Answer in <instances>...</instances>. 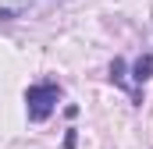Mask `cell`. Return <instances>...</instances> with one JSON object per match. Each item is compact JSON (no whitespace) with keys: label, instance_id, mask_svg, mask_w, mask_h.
I'll use <instances>...</instances> for the list:
<instances>
[{"label":"cell","instance_id":"1","mask_svg":"<svg viewBox=\"0 0 153 149\" xmlns=\"http://www.w3.org/2000/svg\"><path fill=\"white\" fill-rule=\"evenodd\" d=\"M61 103V85L57 82H36L25 89V110H29V121H46L50 114L57 110Z\"/></svg>","mask_w":153,"mask_h":149},{"label":"cell","instance_id":"2","mask_svg":"<svg viewBox=\"0 0 153 149\" xmlns=\"http://www.w3.org/2000/svg\"><path fill=\"white\" fill-rule=\"evenodd\" d=\"M153 78V53H143L139 60H135V68H132V78H128V85H132V100L143 107V85Z\"/></svg>","mask_w":153,"mask_h":149},{"label":"cell","instance_id":"3","mask_svg":"<svg viewBox=\"0 0 153 149\" xmlns=\"http://www.w3.org/2000/svg\"><path fill=\"white\" fill-rule=\"evenodd\" d=\"M36 0H0V21H11V18H22Z\"/></svg>","mask_w":153,"mask_h":149}]
</instances>
